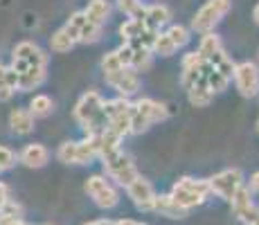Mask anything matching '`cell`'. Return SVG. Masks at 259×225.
I'll return each instance as SVG.
<instances>
[{
  "mask_svg": "<svg viewBox=\"0 0 259 225\" xmlns=\"http://www.w3.org/2000/svg\"><path fill=\"white\" fill-rule=\"evenodd\" d=\"M102 162H104V171H106V176L111 180H115L117 185H122L124 189L140 176V173H138V167L133 164V160L128 158L122 149L115 151V153H111V156H104Z\"/></svg>",
  "mask_w": 259,
  "mask_h": 225,
  "instance_id": "1",
  "label": "cell"
},
{
  "mask_svg": "<svg viewBox=\"0 0 259 225\" xmlns=\"http://www.w3.org/2000/svg\"><path fill=\"white\" fill-rule=\"evenodd\" d=\"M230 9H232L230 0H205V5L192 18V29L198 34H210L214 29V25L221 21Z\"/></svg>",
  "mask_w": 259,
  "mask_h": 225,
  "instance_id": "2",
  "label": "cell"
},
{
  "mask_svg": "<svg viewBox=\"0 0 259 225\" xmlns=\"http://www.w3.org/2000/svg\"><path fill=\"white\" fill-rule=\"evenodd\" d=\"M57 158L63 164H91L95 158H99L95 138H86L81 142H70L68 140L57 149Z\"/></svg>",
  "mask_w": 259,
  "mask_h": 225,
  "instance_id": "3",
  "label": "cell"
},
{
  "mask_svg": "<svg viewBox=\"0 0 259 225\" xmlns=\"http://www.w3.org/2000/svg\"><path fill=\"white\" fill-rule=\"evenodd\" d=\"M86 194L95 201V205L102 209H113L119 203L117 189L108 183L106 176H91L86 180Z\"/></svg>",
  "mask_w": 259,
  "mask_h": 225,
  "instance_id": "4",
  "label": "cell"
},
{
  "mask_svg": "<svg viewBox=\"0 0 259 225\" xmlns=\"http://www.w3.org/2000/svg\"><path fill=\"white\" fill-rule=\"evenodd\" d=\"M207 183H210V192L217 194L223 201H232L237 189L241 187V185H246L243 183V173L239 171V169H223L217 176L207 178Z\"/></svg>",
  "mask_w": 259,
  "mask_h": 225,
  "instance_id": "5",
  "label": "cell"
},
{
  "mask_svg": "<svg viewBox=\"0 0 259 225\" xmlns=\"http://www.w3.org/2000/svg\"><path fill=\"white\" fill-rule=\"evenodd\" d=\"M235 86L241 97H257L259 95V68L252 61H241L235 66Z\"/></svg>",
  "mask_w": 259,
  "mask_h": 225,
  "instance_id": "6",
  "label": "cell"
},
{
  "mask_svg": "<svg viewBox=\"0 0 259 225\" xmlns=\"http://www.w3.org/2000/svg\"><path fill=\"white\" fill-rule=\"evenodd\" d=\"M104 106V97L97 93V90H88V93L81 95V99L74 106V119H77L81 126H86L88 122H93L99 113H102Z\"/></svg>",
  "mask_w": 259,
  "mask_h": 225,
  "instance_id": "7",
  "label": "cell"
},
{
  "mask_svg": "<svg viewBox=\"0 0 259 225\" xmlns=\"http://www.w3.org/2000/svg\"><path fill=\"white\" fill-rule=\"evenodd\" d=\"M104 79H106L108 86L115 88L117 95L119 97H124V99L133 97V95L140 90V74H138L136 70H131V68H122L119 72L111 74V77H104Z\"/></svg>",
  "mask_w": 259,
  "mask_h": 225,
  "instance_id": "8",
  "label": "cell"
},
{
  "mask_svg": "<svg viewBox=\"0 0 259 225\" xmlns=\"http://www.w3.org/2000/svg\"><path fill=\"white\" fill-rule=\"evenodd\" d=\"M126 194H128V198H131L133 205H136L138 209H142V212H153V201H156L158 194L153 192V187H151V183H149V180H144L142 176H138L126 187Z\"/></svg>",
  "mask_w": 259,
  "mask_h": 225,
  "instance_id": "9",
  "label": "cell"
},
{
  "mask_svg": "<svg viewBox=\"0 0 259 225\" xmlns=\"http://www.w3.org/2000/svg\"><path fill=\"white\" fill-rule=\"evenodd\" d=\"M12 59H21V61H25L29 68H38V66L48 68V54L32 41H21L18 43L16 48H14V52H12Z\"/></svg>",
  "mask_w": 259,
  "mask_h": 225,
  "instance_id": "10",
  "label": "cell"
},
{
  "mask_svg": "<svg viewBox=\"0 0 259 225\" xmlns=\"http://www.w3.org/2000/svg\"><path fill=\"white\" fill-rule=\"evenodd\" d=\"M133 108H136V111L140 113L149 124L162 122V119H167V117H169V108H167V104L156 102V99H149V97L138 99V102L133 104Z\"/></svg>",
  "mask_w": 259,
  "mask_h": 225,
  "instance_id": "11",
  "label": "cell"
},
{
  "mask_svg": "<svg viewBox=\"0 0 259 225\" xmlns=\"http://www.w3.org/2000/svg\"><path fill=\"white\" fill-rule=\"evenodd\" d=\"M48 160H50L48 147H43V144H38V142L27 144V147H25L23 151L18 153V162H23L27 169H41V167H46Z\"/></svg>",
  "mask_w": 259,
  "mask_h": 225,
  "instance_id": "12",
  "label": "cell"
},
{
  "mask_svg": "<svg viewBox=\"0 0 259 225\" xmlns=\"http://www.w3.org/2000/svg\"><path fill=\"white\" fill-rule=\"evenodd\" d=\"M142 21H144V27H147L149 32L160 34V29L171 21V12H169V7H165V5H151V7H147Z\"/></svg>",
  "mask_w": 259,
  "mask_h": 225,
  "instance_id": "13",
  "label": "cell"
},
{
  "mask_svg": "<svg viewBox=\"0 0 259 225\" xmlns=\"http://www.w3.org/2000/svg\"><path fill=\"white\" fill-rule=\"evenodd\" d=\"M48 79V70L43 66L38 68H29L27 72L18 74V90L21 93H29V90H36L38 86H43Z\"/></svg>",
  "mask_w": 259,
  "mask_h": 225,
  "instance_id": "14",
  "label": "cell"
},
{
  "mask_svg": "<svg viewBox=\"0 0 259 225\" xmlns=\"http://www.w3.org/2000/svg\"><path fill=\"white\" fill-rule=\"evenodd\" d=\"M171 201L178 205V207H183L185 212H189L192 207H198V205H203L205 203V198L203 196H198V194H194V192H189V189H185V187H181V185H174L171 187Z\"/></svg>",
  "mask_w": 259,
  "mask_h": 225,
  "instance_id": "15",
  "label": "cell"
},
{
  "mask_svg": "<svg viewBox=\"0 0 259 225\" xmlns=\"http://www.w3.org/2000/svg\"><path fill=\"white\" fill-rule=\"evenodd\" d=\"M111 3L108 0H91V3L86 5V9H83V14H86V18L95 25H104L111 18Z\"/></svg>",
  "mask_w": 259,
  "mask_h": 225,
  "instance_id": "16",
  "label": "cell"
},
{
  "mask_svg": "<svg viewBox=\"0 0 259 225\" xmlns=\"http://www.w3.org/2000/svg\"><path fill=\"white\" fill-rule=\"evenodd\" d=\"M9 126L16 135H27L34 131V117L27 108H16L9 115Z\"/></svg>",
  "mask_w": 259,
  "mask_h": 225,
  "instance_id": "17",
  "label": "cell"
},
{
  "mask_svg": "<svg viewBox=\"0 0 259 225\" xmlns=\"http://www.w3.org/2000/svg\"><path fill=\"white\" fill-rule=\"evenodd\" d=\"M153 212H158L160 216H167V218H185L187 216V212L183 207H178V205L171 201L169 194L156 196V201H153Z\"/></svg>",
  "mask_w": 259,
  "mask_h": 225,
  "instance_id": "18",
  "label": "cell"
},
{
  "mask_svg": "<svg viewBox=\"0 0 259 225\" xmlns=\"http://www.w3.org/2000/svg\"><path fill=\"white\" fill-rule=\"evenodd\" d=\"M27 111L32 113L34 119H43V117H48V115H52L54 102H52V97H48V95H34Z\"/></svg>",
  "mask_w": 259,
  "mask_h": 225,
  "instance_id": "19",
  "label": "cell"
},
{
  "mask_svg": "<svg viewBox=\"0 0 259 225\" xmlns=\"http://www.w3.org/2000/svg\"><path fill=\"white\" fill-rule=\"evenodd\" d=\"M187 97H189V104H192V106L203 108V106H207V104L212 102L214 95L210 93V88H207L205 79H203V81H198L196 86H192V88L187 90Z\"/></svg>",
  "mask_w": 259,
  "mask_h": 225,
  "instance_id": "20",
  "label": "cell"
},
{
  "mask_svg": "<svg viewBox=\"0 0 259 225\" xmlns=\"http://www.w3.org/2000/svg\"><path fill=\"white\" fill-rule=\"evenodd\" d=\"M219 50H223L221 48V38H219L214 32H210V34H203V38H201V43H198L196 52H198V57H201L203 61H210Z\"/></svg>",
  "mask_w": 259,
  "mask_h": 225,
  "instance_id": "21",
  "label": "cell"
},
{
  "mask_svg": "<svg viewBox=\"0 0 259 225\" xmlns=\"http://www.w3.org/2000/svg\"><path fill=\"white\" fill-rule=\"evenodd\" d=\"M207 63H210V66L217 70V72H221L223 77H228V79H232V74H235V66H237V63L232 61V59L228 57L223 50H219V52L214 54V57Z\"/></svg>",
  "mask_w": 259,
  "mask_h": 225,
  "instance_id": "22",
  "label": "cell"
},
{
  "mask_svg": "<svg viewBox=\"0 0 259 225\" xmlns=\"http://www.w3.org/2000/svg\"><path fill=\"white\" fill-rule=\"evenodd\" d=\"M144 21L142 18H126L122 25H119V36L124 38V43L133 41V38H138L140 34L144 32Z\"/></svg>",
  "mask_w": 259,
  "mask_h": 225,
  "instance_id": "23",
  "label": "cell"
},
{
  "mask_svg": "<svg viewBox=\"0 0 259 225\" xmlns=\"http://www.w3.org/2000/svg\"><path fill=\"white\" fill-rule=\"evenodd\" d=\"M50 48H52V52H57V54H66V52H70V50L74 48V41L70 36H68V32L66 29H57V32L50 36Z\"/></svg>",
  "mask_w": 259,
  "mask_h": 225,
  "instance_id": "24",
  "label": "cell"
},
{
  "mask_svg": "<svg viewBox=\"0 0 259 225\" xmlns=\"http://www.w3.org/2000/svg\"><path fill=\"white\" fill-rule=\"evenodd\" d=\"M205 83H207V88H210V93H223V90L228 88V83H230V79L228 77H223L221 72H217L210 63H207V68H205Z\"/></svg>",
  "mask_w": 259,
  "mask_h": 225,
  "instance_id": "25",
  "label": "cell"
},
{
  "mask_svg": "<svg viewBox=\"0 0 259 225\" xmlns=\"http://www.w3.org/2000/svg\"><path fill=\"white\" fill-rule=\"evenodd\" d=\"M178 185L181 187H185L189 189V192H194V194H198V196H203V198H207L210 196V183L207 180H198V178H181L178 180Z\"/></svg>",
  "mask_w": 259,
  "mask_h": 225,
  "instance_id": "26",
  "label": "cell"
},
{
  "mask_svg": "<svg viewBox=\"0 0 259 225\" xmlns=\"http://www.w3.org/2000/svg\"><path fill=\"white\" fill-rule=\"evenodd\" d=\"M232 212L239 214L241 209H246V207H250L252 205V196H250V189L246 187V185H241V187L237 189V194L232 196Z\"/></svg>",
  "mask_w": 259,
  "mask_h": 225,
  "instance_id": "27",
  "label": "cell"
},
{
  "mask_svg": "<svg viewBox=\"0 0 259 225\" xmlns=\"http://www.w3.org/2000/svg\"><path fill=\"white\" fill-rule=\"evenodd\" d=\"M167 36L174 41V45L176 48H185V45L189 43V29L185 27V25H169V29H167Z\"/></svg>",
  "mask_w": 259,
  "mask_h": 225,
  "instance_id": "28",
  "label": "cell"
},
{
  "mask_svg": "<svg viewBox=\"0 0 259 225\" xmlns=\"http://www.w3.org/2000/svg\"><path fill=\"white\" fill-rule=\"evenodd\" d=\"M117 5L128 18H144V12H147L142 0H117Z\"/></svg>",
  "mask_w": 259,
  "mask_h": 225,
  "instance_id": "29",
  "label": "cell"
},
{
  "mask_svg": "<svg viewBox=\"0 0 259 225\" xmlns=\"http://www.w3.org/2000/svg\"><path fill=\"white\" fill-rule=\"evenodd\" d=\"M176 45H174V41L167 36V34H158L156 36V43H153V50L151 52L160 54V57H171L174 52H176Z\"/></svg>",
  "mask_w": 259,
  "mask_h": 225,
  "instance_id": "30",
  "label": "cell"
},
{
  "mask_svg": "<svg viewBox=\"0 0 259 225\" xmlns=\"http://www.w3.org/2000/svg\"><path fill=\"white\" fill-rule=\"evenodd\" d=\"M102 38V25H95L88 21L86 25L81 27V32H79V41L77 43H95Z\"/></svg>",
  "mask_w": 259,
  "mask_h": 225,
  "instance_id": "31",
  "label": "cell"
},
{
  "mask_svg": "<svg viewBox=\"0 0 259 225\" xmlns=\"http://www.w3.org/2000/svg\"><path fill=\"white\" fill-rule=\"evenodd\" d=\"M149 68H151V52H149V50H133L131 70L144 72V70H149Z\"/></svg>",
  "mask_w": 259,
  "mask_h": 225,
  "instance_id": "32",
  "label": "cell"
},
{
  "mask_svg": "<svg viewBox=\"0 0 259 225\" xmlns=\"http://www.w3.org/2000/svg\"><path fill=\"white\" fill-rule=\"evenodd\" d=\"M122 70V63H119V59H117V54L115 52H108L106 57L102 59V72H104V77H111V74H115Z\"/></svg>",
  "mask_w": 259,
  "mask_h": 225,
  "instance_id": "33",
  "label": "cell"
},
{
  "mask_svg": "<svg viewBox=\"0 0 259 225\" xmlns=\"http://www.w3.org/2000/svg\"><path fill=\"white\" fill-rule=\"evenodd\" d=\"M14 95H16V93L7 86V66H3V63H0V102H9Z\"/></svg>",
  "mask_w": 259,
  "mask_h": 225,
  "instance_id": "34",
  "label": "cell"
},
{
  "mask_svg": "<svg viewBox=\"0 0 259 225\" xmlns=\"http://www.w3.org/2000/svg\"><path fill=\"white\" fill-rule=\"evenodd\" d=\"M149 126H151V124H149L147 119H144L142 115L138 113L136 108H133V111H131V133H133V135H140V133L147 131Z\"/></svg>",
  "mask_w": 259,
  "mask_h": 225,
  "instance_id": "35",
  "label": "cell"
},
{
  "mask_svg": "<svg viewBox=\"0 0 259 225\" xmlns=\"http://www.w3.org/2000/svg\"><path fill=\"white\" fill-rule=\"evenodd\" d=\"M16 153L12 151V149H7V147H0V169L3 171H7V169H12L14 164H16Z\"/></svg>",
  "mask_w": 259,
  "mask_h": 225,
  "instance_id": "36",
  "label": "cell"
},
{
  "mask_svg": "<svg viewBox=\"0 0 259 225\" xmlns=\"http://www.w3.org/2000/svg\"><path fill=\"white\" fill-rule=\"evenodd\" d=\"M115 54H117L119 63H122V68H131V63H133V48H131V45L124 43L122 48L115 50Z\"/></svg>",
  "mask_w": 259,
  "mask_h": 225,
  "instance_id": "37",
  "label": "cell"
},
{
  "mask_svg": "<svg viewBox=\"0 0 259 225\" xmlns=\"http://www.w3.org/2000/svg\"><path fill=\"white\" fill-rule=\"evenodd\" d=\"M248 189H250V192H257L259 194V171H255L250 176V180H248V185H246Z\"/></svg>",
  "mask_w": 259,
  "mask_h": 225,
  "instance_id": "38",
  "label": "cell"
},
{
  "mask_svg": "<svg viewBox=\"0 0 259 225\" xmlns=\"http://www.w3.org/2000/svg\"><path fill=\"white\" fill-rule=\"evenodd\" d=\"M9 201V187L5 183H0V209L5 207V203Z\"/></svg>",
  "mask_w": 259,
  "mask_h": 225,
  "instance_id": "39",
  "label": "cell"
},
{
  "mask_svg": "<svg viewBox=\"0 0 259 225\" xmlns=\"http://www.w3.org/2000/svg\"><path fill=\"white\" fill-rule=\"evenodd\" d=\"M252 21H255L259 25V3L255 5V9H252Z\"/></svg>",
  "mask_w": 259,
  "mask_h": 225,
  "instance_id": "40",
  "label": "cell"
},
{
  "mask_svg": "<svg viewBox=\"0 0 259 225\" xmlns=\"http://www.w3.org/2000/svg\"><path fill=\"white\" fill-rule=\"evenodd\" d=\"M252 225H259V218H257V221H255V223H252Z\"/></svg>",
  "mask_w": 259,
  "mask_h": 225,
  "instance_id": "41",
  "label": "cell"
},
{
  "mask_svg": "<svg viewBox=\"0 0 259 225\" xmlns=\"http://www.w3.org/2000/svg\"><path fill=\"white\" fill-rule=\"evenodd\" d=\"M257 131H259V119H257Z\"/></svg>",
  "mask_w": 259,
  "mask_h": 225,
  "instance_id": "42",
  "label": "cell"
}]
</instances>
